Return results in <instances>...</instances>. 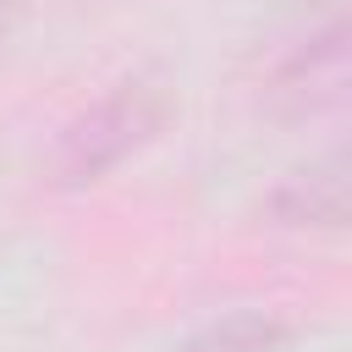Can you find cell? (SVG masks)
Listing matches in <instances>:
<instances>
[{"mask_svg": "<svg viewBox=\"0 0 352 352\" xmlns=\"http://www.w3.org/2000/svg\"><path fill=\"white\" fill-rule=\"evenodd\" d=\"M22 11H28V0H0V44L16 33V22H22Z\"/></svg>", "mask_w": 352, "mask_h": 352, "instance_id": "obj_5", "label": "cell"}, {"mask_svg": "<svg viewBox=\"0 0 352 352\" xmlns=\"http://www.w3.org/2000/svg\"><path fill=\"white\" fill-rule=\"evenodd\" d=\"M292 336H297L292 319H280V314H270V308H236V314H226V319L198 324V330L182 336L170 352H280Z\"/></svg>", "mask_w": 352, "mask_h": 352, "instance_id": "obj_4", "label": "cell"}, {"mask_svg": "<svg viewBox=\"0 0 352 352\" xmlns=\"http://www.w3.org/2000/svg\"><path fill=\"white\" fill-rule=\"evenodd\" d=\"M170 121V94L154 77H126L110 94H99L88 110H77L55 148H50V182L55 187H88L110 176L126 154H138L160 126Z\"/></svg>", "mask_w": 352, "mask_h": 352, "instance_id": "obj_1", "label": "cell"}, {"mask_svg": "<svg viewBox=\"0 0 352 352\" xmlns=\"http://www.w3.org/2000/svg\"><path fill=\"white\" fill-rule=\"evenodd\" d=\"M346 154L330 148L324 160H308L302 170H292L275 192H270V220L286 231H336L346 220Z\"/></svg>", "mask_w": 352, "mask_h": 352, "instance_id": "obj_2", "label": "cell"}, {"mask_svg": "<svg viewBox=\"0 0 352 352\" xmlns=\"http://www.w3.org/2000/svg\"><path fill=\"white\" fill-rule=\"evenodd\" d=\"M341 88H346V28L330 22L324 33L302 38V44L275 66V88H270V94L286 99V104H297V110H314V104L341 99Z\"/></svg>", "mask_w": 352, "mask_h": 352, "instance_id": "obj_3", "label": "cell"}]
</instances>
